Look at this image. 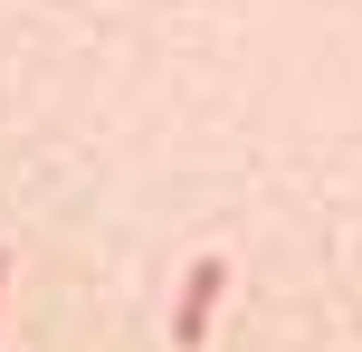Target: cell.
Here are the masks:
<instances>
[{
    "instance_id": "obj_1",
    "label": "cell",
    "mask_w": 362,
    "mask_h": 352,
    "mask_svg": "<svg viewBox=\"0 0 362 352\" xmlns=\"http://www.w3.org/2000/svg\"><path fill=\"white\" fill-rule=\"evenodd\" d=\"M219 286H229V267H219V257H200L191 277H181V315H172V343H181V352H200V343H210V315H219Z\"/></svg>"
},
{
    "instance_id": "obj_2",
    "label": "cell",
    "mask_w": 362,
    "mask_h": 352,
    "mask_svg": "<svg viewBox=\"0 0 362 352\" xmlns=\"http://www.w3.org/2000/svg\"><path fill=\"white\" fill-rule=\"evenodd\" d=\"M0 277H10V257H0Z\"/></svg>"
}]
</instances>
